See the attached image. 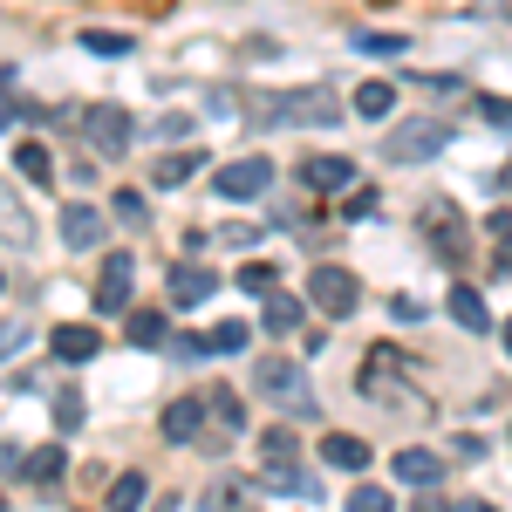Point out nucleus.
I'll list each match as a JSON object with an SVG mask.
<instances>
[{
    "label": "nucleus",
    "instance_id": "28",
    "mask_svg": "<svg viewBox=\"0 0 512 512\" xmlns=\"http://www.w3.org/2000/svg\"><path fill=\"white\" fill-rule=\"evenodd\" d=\"M246 342H253V328H246V321H219V328L205 335V349H212V355H239Z\"/></svg>",
    "mask_w": 512,
    "mask_h": 512
},
{
    "label": "nucleus",
    "instance_id": "33",
    "mask_svg": "<svg viewBox=\"0 0 512 512\" xmlns=\"http://www.w3.org/2000/svg\"><path fill=\"white\" fill-rule=\"evenodd\" d=\"M28 342H35V328H28V321H7V328H0V362H14Z\"/></svg>",
    "mask_w": 512,
    "mask_h": 512
},
{
    "label": "nucleus",
    "instance_id": "41",
    "mask_svg": "<svg viewBox=\"0 0 512 512\" xmlns=\"http://www.w3.org/2000/svg\"><path fill=\"white\" fill-rule=\"evenodd\" d=\"M410 512H451V499H444V492H431V485H424V499H417V506Z\"/></svg>",
    "mask_w": 512,
    "mask_h": 512
},
{
    "label": "nucleus",
    "instance_id": "4",
    "mask_svg": "<svg viewBox=\"0 0 512 512\" xmlns=\"http://www.w3.org/2000/svg\"><path fill=\"white\" fill-rule=\"evenodd\" d=\"M308 301H315L321 315H349L355 301H362V280H355L349 267H315V274H308Z\"/></svg>",
    "mask_w": 512,
    "mask_h": 512
},
{
    "label": "nucleus",
    "instance_id": "27",
    "mask_svg": "<svg viewBox=\"0 0 512 512\" xmlns=\"http://www.w3.org/2000/svg\"><path fill=\"white\" fill-rule=\"evenodd\" d=\"M239 287L267 301V294H274V287H280V267H274V260H246V267H239Z\"/></svg>",
    "mask_w": 512,
    "mask_h": 512
},
{
    "label": "nucleus",
    "instance_id": "2",
    "mask_svg": "<svg viewBox=\"0 0 512 512\" xmlns=\"http://www.w3.org/2000/svg\"><path fill=\"white\" fill-rule=\"evenodd\" d=\"M444 144H451V123H444V117H410L403 130L383 137V158H390V164H431Z\"/></svg>",
    "mask_w": 512,
    "mask_h": 512
},
{
    "label": "nucleus",
    "instance_id": "46",
    "mask_svg": "<svg viewBox=\"0 0 512 512\" xmlns=\"http://www.w3.org/2000/svg\"><path fill=\"white\" fill-rule=\"evenodd\" d=\"M0 287H7V274H0Z\"/></svg>",
    "mask_w": 512,
    "mask_h": 512
},
{
    "label": "nucleus",
    "instance_id": "39",
    "mask_svg": "<svg viewBox=\"0 0 512 512\" xmlns=\"http://www.w3.org/2000/svg\"><path fill=\"white\" fill-rule=\"evenodd\" d=\"M164 349L178 355V362H198V355H212V349H205V335H178V342H164Z\"/></svg>",
    "mask_w": 512,
    "mask_h": 512
},
{
    "label": "nucleus",
    "instance_id": "31",
    "mask_svg": "<svg viewBox=\"0 0 512 512\" xmlns=\"http://www.w3.org/2000/svg\"><path fill=\"white\" fill-rule=\"evenodd\" d=\"M110 212H117L123 226H144V219H151V205H144V192H130V185L117 192V205H110Z\"/></svg>",
    "mask_w": 512,
    "mask_h": 512
},
{
    "label": "nucleus",
    "instance_id": "13",
    "mask_svg": "<svg viewBox=\"0 0 512 512\" xmlns=\"http://www.w3.org/2000/svg\"><path fill=\"white\" fill-rule=\"evenodd\" d=\"M253 383L267 396H301V369H294L287 355H260V362H253Z\"/></svg>",
    "mask_w": 512,
    "mask_h": 512
},
{
    "label": "nucleus",
    "instance_id": "5",
    "mask_svg": "<svg viewBox=\"0 0 512 512\" xmlns=\"http://www.w3.org/2000/svg\"><path fill=\"white\" fill-rule=\"evenodd\" d=\"M219 198H233V205H246V198H260L267 185H274V164L267 158H233V164H219Z\"/></svg>",
    "mask_w": 512,
    "mask_h": 512
},
{
    "label": "nucleus",
    "instance_id": "23",
    "mask_svg": "<svg viewBox=\"0 0 512 512\" xmlns=\"http://www.w3.org/2000/svg\"><path fill=\"white\" fill-rule=\"evenodd\" d=\"M260 465H301V437L287 431V424H274V431L260 437Z\"/></svg>",
    "mask_w": 512,
    "mask_h": 512
},
{
    "label": "nucleus",
    "instance_id": "16",
    "mask_svg": "<svg viewBox=\"0 0 512 512\" xmlns=\"http://www.w3.org/2000/svg\"><path fill=\"white\" fill-rule=\"evenodd\" d=\"M62 472H69V451H62V444H41V451L21 458V478H28V485H55Z\"/></svg>",
    "mask_w": 512,
    "mask_h": 512
},
{
    "label": "nucleus",
    "instance_id": "20",
    "mask_svg": "<svg viewBox=\"0 0 512 512\" xmlns=\"http://www.w3.org/2000/svg\"><path fill=\"white\" fill-rule=\"evenodd\" d=\"M205 410L219 417V431H226V437L246 431V403H239V390H226V383H219V390H205Z\"/></svg>",
    "mask_w": 512,
    "mask_h": 512
},
{
    "label": "nucleus",
    "instance_id": "10",
    "mask_svg": "<svg viewBox=\"0 0 512 512\" xmlns=\"http://www.w3.org/2000/svg\"><path fill=\"white\" fill-rule=\"evenodd\" d=\"M212 294H219V274H205V267H185V260L171 267V308H205Z\"/></svg>",
    "mask_w": 512,
    "mask_h": 512
},
{
    "label": "nucleus",
    "instance_id": "35",
    "mask_svg": "<svg viewBox=\"0 0 512 512\" xmlns=\"http://www.w3.org/2000/svg\"><path fill=\"white\" fill-rule=\"evenodd\" d=\"M478 117L492 130H512V96H478Z\"/></svg>",
    "mask_w": 512,
    "mask_h": 512
},
{
    "label": "nucleus",
    "instance_id": "34",
    "mask_svg": "<svg viewBox=\"0 0 512 512\" xmlns=\"http://www.w3.org/2000/svg\"><path fill=\"white\" fill-rule=\"evenodd\" d=\"M355 48H362V55H410V41L403 35H349Z\"/></svg>",
    "mask_w": 512,
    "mask_h": 512
},
{
    "label": "nucleus",
    "instance_id": "1",
    "mask_svg": "<svg viewBox=\"0 0 512 512\" xmlns=\"http://www.w3.org/2000/svg\"><path fill=\"white\" fill-rule=\"evenodd\" d=\"M253 123H280V130H328V123L349 117V103L335 89H280V96H253Z\"/></svg>",
    "mask_w": 512,
    "mask_h": 512
},
{
    "label": "nucleus",
    "instance_id": "12",
    "mask_svg": "<svg viewBox=\"0 0 512 512\" xmlns=\"http://www.w3.org/2000/svg\"><path fill=\"white\" fill-rule=\"evenodd\" d=\"M301 321H308V301H301V294H267V308H260V328H267V335H294V328H301Z\"/></svg>",
    "mask_w": 512,
    "mask_h": 512
},
{
    "label": "nucleus",
    "instance_id": "26",
    "mask_svg": "<svg viewBox=\"0 0 512 512\" xmlns=\"http://www.w3.org/2000/svg\"><path fill=\"white\" fill-rule=\"evenodd\" d=\"M82 48L89 55H103V62H117V55H130V35H117V28H82Z\"/></svg>",
    "mask_w": 512,
    "mask_h": 512
},
{
    "label": "nucleus",
    "instance_id": "8",
    "mask_svg": "<svg viewBox=\"0 0 512 512\" xmlns=\"http://www.w3.org/2000/svg\"><path fill=\"white\" fill-rule=\"evenodd\" d=\"M294 171H301L308 192H355V164L335 158V151H315V158H301Z\"/></svg>",
    "mask_w": 512,
    "mask_h": 512
},
{
    "label": "nucleus",
    "instance_id": "25",
    "mask_svg": "<svg viewBox=\"0 0 512 512\" xmlns=\"http://www.w3.org/2000/svg\"><path fill=\"white\" fill-rule=\"evenodd\" d=\"M144 492H151V478L144 472H123L110 485V512H144Z\"/></svg>",
    "mask_w": 512,
    "mask_h": 512
},
{
    "label": "nucleus",
    "instance_id": "3",
    "mask_svg": "<svg viewBox=\"0 0 512 512\" xmlns=\"http://www.w3.org/2000/svg\"><path fill=\"white\" fill-rule=\"evenodd\" d=\"M82 137H89L96 158H123L130 137H137V123H130V110H117V103H89V110H82Z\"/></svg>",
    "mask_w": 512,
    "mask_h": 512
},
{
    "label": "nucleus",
    "instance_id": "17",
    "mask_svg": "<svg viewBox=\"0 0 512 512\" xmlns=\"http://www.w3.org/2000/svg\"><path fill=\"white\" fill-rule=\"evenodd\" d=\"M48 342H55V355H62V362H89V355L103 349V335H96V328H76V321H69V328H55Z\"/></svg>",
    "mask_w": 512,
    "mask_h": 512
},
{
    "label": "nucleus",
    "instance_id": "36",
    "mask_svg": "<svg viewBox=\"0 0 512 512\" xmlns=\"http://www.w3.org/2000/svg\"><path fill=\"white\" fill-rule=\"evenodd\" d=\"M369 212H376V192H369V185L342 192V219H369Z\"/></svg>",
    "mask_w": 512,
    "mask_h": 512
},
{
    "label": "nucleus",
    "instance_id": "45",
    "mask_svg": "<svg viewBox=\"0 0 512 512\" xmlns=\"http://www.w3.org/2000/svg\"><path fill=\"white\" fill-rule=\"evenodd\" d=\"M499 335H506V355H512V321H506V328H499Z\"/></svg>",
    "mask_w": 512,
    "mask_h": 512
},
{
    "label": "nucleus",
    "instance_id": "21",
    "mask_svg": "<svg viewBox=\"0 0 512 512\" xmlns=\"http://www.w3.org/2000/svg\"><path fill=\"white\" fill-rule=\"evenodd\" d=\"M349 103H355V117L383 123V117H390V110H396V89H390V82H362V89H355Z\"/></svg>",
    "mask_w": 512,
    "mask_h": 512
},
{
    "label": "nucleus",
    "instance_id": "15",
    "mask_svg": "<svg viewBox=\"0 0 512 512\" xmlns=\"http://www.w3.org/2000/svg\"><path fill=\"white\" fill-rule=\"evenodd\" d=\"M444 308H451V321H458L465 335H485V328H492V315H485V294H478V287H451V301H444Z\"/></svg>",
    "mask_w": 512,
    "mask_h": 512
},
{
    "label": "nucleus",
    "instance_id": "38",
    "mask_svg": "<svg viewBox=\"0 0 512 512\" xmlns=\"http://www.w3.org/2000/svg\"><path fill=\"white\" fill-rule=\"evenodd\" d=\"M239 485L233 478H226V485H212V492H205V512H239V499H233Z\"/></svg>",
    "mask_w": 512,
    "mask_h": 512
},
{
    "label": "nucleus",
    "instance_id": "44",
    "mask_svg": "<svg viewBox=\"0 0 512 512\" xmlns=\"http://www.w3.org/2000/svg\"><path fill=\"white\" fill-rule=\"evenodd\" d=\"M465 512H499V506H485V499H472V506H465Z\"/></svg>",
    "mask_w": 512,
    "mask_h": 512
},
{
    "label": "nucleus",
    "instance_id": "6",
    "mask_svg": "<svg viewBox=\"0 0 512 512\" xmlns=\"http://www.w3.org/2000/svg\"><path fill=\"white\" fill-rule=\"evenodd\" d=\"M137 294V260L130 253H110L103 260V280H96V315H123Z\"/></svg>",
    "mask_w": 512,
    "mask_h": 512
},
{
    "label": "nucleus",
    "instance_id": "22",
    "mask_svg": "<svg viewBox=\"0 0 512 512\" xmlns=\"http://www.w3.org/2000/svg\"><path fill=\"white\" fill-rule=\"evenodd\" d=\"M164 328H171V321H164L158 308H130V342H137V349H164V342H171Z\"/></svg>",
    "mask_w": 512,
    "mask_h": 512
},
{
    "label": "nucleus",
    "instance_id": "24",
    "mask_svg": "<svg viewBox=\"0 0 512 512\" xmlns=\"http://www.w3.org/2000/svg\"><path fill=\"white\" fill-rule=\"evenodd\" d=\"M14 164H21V178H28V185H55V158H48V144H21Z\"/></svg>",
    "mask_w": 512,
    "mask_h": 512
},
{
    "label": "nucleus",
    "instance_id": "30",
    "mask_svg": "<svg viewBox=\"0 0 512 512\" xmlns=\"http://www.w3.org/2000/svg\"><path fill=\"white\" fill-rule=\"evenodd\" d=\"M390 369H396V349H376L369 362H362V390H369V396H383V383H390Z\"/></svg>",
    "mask_w": 512,
    "mask_h": 512
},
{
    "label": "nucleus",
    "instance_id": "19",
    "mask_svg": "<svg viewBox=\"0 0 512 512\" xmlns=\"http://www.w3.org/2000/svg\"><path fill=\"white\" fill-rule=\"evenodd\" d=\"M198 164H205V151H164V158L151 164V185H164V192H171V185H185V178H192Z\"/></svg>",
    "mask_w": 512,
    "mask_h": 512
},
{
    "label": "nucleus",
    "instance_id": "7",
    "mask_svg": "<svg viewBox=\"0 0 512 512\" xmlns=\"http://www.w3.org/2000/svg\"><path fill=\"white\" fill-rule=\"evenodd\" d=\"M205 396H171L164 403V417H158V431L171 437V444H205Z\"/></svg>",
    "mask_w": 512,
    "mask_h": 512
},
{
    "label": "nucleus",
    "instance_id": "11",
    "mask_svg": "<svg viewBox=\"0 0 512 512\" xmlns=\"http://www.w3.org/2000/svg\"><path fill=\"white\" fill-rule=\"evenodd\" d=\"M424 233H431V246L444 253V260H458V253H465V226H451V205H444V198L424 205Z\"/></svg>",
    "mask_w": 512,
    "mask_h": 512
},
{
    "label": "nucleus",
    "instance_id": "42",
    "mask_svg": "<svg viewBox=\"0 0 512 512\" xmlns=\"http://www.w3.org/2000/svg\"><path fill=\"white\" fill-rule=\"evenodd\" d=\"M485 233H492V239H512V212H492V219H485Z\"/></svg>",
    "mask_w": 512,
    "mask_h": 512
},
{
    "label": "nucleus",
    "instance_id": "9",
    "mask_svg": "<svg viewBox=\"0 0 512 512\" xmlns=\"http://www.w3.org/2000/svg\"><path fill=\"white\" fill-rule=\"evenodd\" d=\"M103 233H110V219H103L96 205H82V198H76V205L62 212V246H69V253H96Z\"/></svg>",
    "mask_w": 512,
    "mask_h": 512
},
{
    "label": "nucleus",
    "instance_id": "37",
    "mask_svg": "<svg viewBox=\"0 0 512 512\" xmlns=\"http://www.w3.org/2000/svg\"><path fill=\"white\" fill-rule=\"evenodd\" d=\"M349 512H390V492H376V485H355V492H349Z\"/></svg>",
    "mask_w": 512,
    "mask_h": 512
},
{
    "label": "nucleus",
    "instance_id": "43",
    "mask_svg": "<svg viewBox=\"0 0 512 512\" xmlns=\"http://www.w3.org/2000/svg\"><path fill=\"white\" fill-rule=\"evenodd\" d=\"M7 123H21V103H7V96H0V130H7Z\"/></svg>",
    "mask_w": 512,
    "mask_h": 512
},
{
    "label": "nucleus",
    "instance_id": "29",
    "mask_svg": "<svg viewBox=\"0 0 512 512\" xmlns=\"http://www.w3.org/2000/svg\"><path fill=\"white\" fill-rule=\"evenodd\" d=\"M0 233L28 239V205H21V192H7V185H0Z\"/></svg>",
    "mask_w": 512,
    "mask_h": 512
},
{
    "label": "nucleus",
    "instance_id": "32",
    "mask_svg": "<svg viewBox=\"0 0 512 512\" xmlns=\"http://www.w3.org/2000/svg\"><path fill=\"white\" fill-rule=\"evenodd\" d=\"M55 431H62V437L82 431V396H76V390H62V396H55Z\"/></svg>",
    "mask_w": 512,
    "mask_h": 512
},
{
    "label": "nucleus",
    "instance_id": "14",
    "mask_svg": "<svg viewBox=\"0 0 512 512\" xmlns=\"http://www.w3.org/2000/svg\"><path fill=\"white\" fill-rule=\"evenodd\" d=\"M396 478H403V485H437V478H444V458L424 451V444H403V451H396Z\"/></svg>",
    "mask_w": 512,
    "mask_h": 512
},
{
    "label": "nucleus",
    "instance_id": "40",
    "mask_svg": "<svg viewBox=\"0 0 512 512\" xmlns=\"http://www.w3.org/2000/svg\"><path fill=\"white\" fill-rule=\"evenodd\" d=\"M390 315H396V321H424V301H410V294H396V301H390Z\"/></svg>",
    "mask_w": 512,
    "mask_h": 512
},
{
    "label": "nucleus",
    "instance_id": "18",
    "mask_svg": "<svg viewBox=\"0 0 512 512\" xmlns=\"http://www.w3.org/2000/svg\"><path fill=\"white\" fill-rule=\"evenodd\" d=\"M321 458L335 472H369V444L362 437H321Z\"/></svg>",
    "mask_w": 512,
    "mask_h": 512
}]
</instances>
